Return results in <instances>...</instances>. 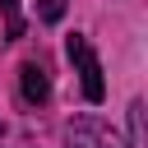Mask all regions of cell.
I'll return each instance as SVG.
<instances>
[{"instance_id":"277c9868","label":"cell","mask_w":148,"mask_h":148,"mask_svg":"<svg viewBox=\"0 0 148 148\" xmlns=\"http://www.w3.org/2000/svg\"><path fill=\"white\" fill-rule=\"evenodd\" d=\"M42 18L46 23H60L65 18V0H42Z\"/></svg>"},{"instance_id":"6da1fadb","label":"cell","mask_w":148,"mask_h":148,"mask_svg":"<svg viewBox=\"0 0 148 148\" xmlns=\"http://www.w3.org/2000/svg\"><path fill=\"white\" fill-rule=\"evenodd\" d=\"M69 60L79 65V79H83V97L88 102H102L106 97V83H102V60H97V51L88 46V37H69Z\"/></svg>"},{"instance_id":"7a4b0ae2","label":"cell","mask_w":148,"mask_h":148,"mask_svg":"<svg viewBox=\"0 0 148 148\" xmlns=\"http://www.w3.org/2000/svg\"><path fill=\"white\" fill-rule=\"evenodd\" d=\"M65 139H69V148H120V139H116L102 120H92V116H88V120H74Z\"/></svg>"},{"instance_id":"5b68a950","label":"cell","mask_w":148,"mask_h":148,"mask_svg":"<svg viewBox=\"0 0 148 148\" xmlns=\"http://www.w3.org/2000/svg\"><path fill=\"white\" fill-rule=\"evenodd\" d=\"M0 9H5V18H9V37H18V32H23V23H18V5H14V0H0Z\"/></svg>"},{"instance_id":"3957f363","label":"cell","mask_w":148,"mask_h":148,"mask_svg":"<svg viewBox=\"0 0 148 148\" xmlns=\"http://www.w3.org/2000/svg\"><path fill=\"white\" fill-rule=\"evenodd\" d=\"M18 83H23V97H28V102H46V97H51V79H46V69L32 65V60L18 69Z\"/></svg>"}]
</instances>
